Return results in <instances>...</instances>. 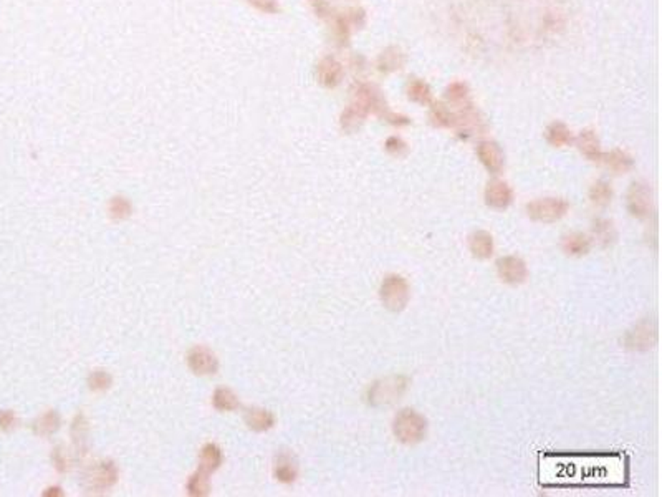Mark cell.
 <instances>
[{
  "instance_id": "obj_1",
  "label": "cell",
  "mask_w": 662,
  "mask_h": 497,
  "mask_svg": "<svg viewBox=\"0 0 662 497\" xmlns=\"http://www.w3.org/2000/svg\"><path fill=\"white\" fill-rule=\"evenodd\" d=\"M426 429L427 421L424 416L411 408L401 410L394 416L393 433L398 441L404 442V445H416V442L424 440Z\"/></svg>"
},
{
  "instance_id": "obj_2",
  "label": "cell",
  "mask_w": 662,
  "mask_h": 497,
  "mask_svg": "<svg viewBox=\"0 0 662 497\" xmlns=\"http://www.w3.org/2000/svg\"><path fill=\"white\" fill-rule=\"evenodd\" d=\"M380 297L382 305L391 312H401L408 305L409 297H411V290H409V284L404 277L401 275H387L382 280L380 289Z\"/></svg>"
},
{
  "instance_id": "obj_3",
  "label": "cell",
  "mask_w": 662,
  "mask_h": 497,
  "mask_svg": "<svg viewBox=\"0 0 662 497\" xmlns=\"http://www.w3.org/2000/svg\"><path fill=\"white\" fill-rule=\"evenodd\" d=\"M570 204L560 198H545L537 199L526 206V213L533 221L538 222H555L568 213Z\"/></svg>"
},
{
  "instance_id": "obj_4",
  "label": "cell",
  "mask_w": 662,
  "mask_h": 497,
  "mask_svg": "<svg viewBox=\"0 0 662 497\" xmlns=\"http://www.w3.org/2000/svg\"><path fill=\"white\" fill-rule=\"evenodd\" d=\"M408 380L403 376H393V378H386L382 382H377L369 388V403L375 406L389 405L406 391Z\"/></svg>"
},
{
  "instance_id": "obj_5",
  "label": "cell",
  "mask_w": 662,
  "mask_h": 497,
  "mask_svg": "<svg viewBox=\"0 0 662 497\" xmlns=\"http://www.w3.org/2000/svg\"><path fill=\"white\" fill-rule=\"evenodd\" d=\"M652 192L651 187L644 182H634L628 192V209L631 216L644 219L651 214Z\"/></svg>"
},
{
  "instance_id": "obj_6",
  "label": "cell",
  "mask_w": 662,
  "mask_h": 497,
  "mask_svg": "<svg viewBox=\"0 0 662 497\" xmlns=\"http://www.w3.org/2000/svg\"><path fill=\"white\" fill-rule=\"evenodd\" d=\"M497 271L500 279L512 285L521 284V282L526 279V275H528L525 262L521 261L520 257H517V255H507V257L498 259Z\"/></svg>"
},
{
  "instance_id": "obj_7",
  "label": "cell",
  "mask_w": 662,
  "mask_h": 497,
  "mask_svg": "<svg viewBox=\"0 0 662 497\" xmlns=\"http://www.w3.org/2000/svg\"><path fill=\"white\" fill-rule=\"evenodd\" d=\"M513 201V191L510 186L503 181H492L489 182L487 189H485V203L494 209H505L512 204Z\"/></svg>"
},
{
  "instance_id": "obj_8",
  "label": "cell",
  "mask_w": 662,
  "mask_h": 497,
  "mask_svg": "<svg viewBox=\"0 0 662 497\" xmlns=\"http://www.w3.org/2000/svg\"><path fill=\"white\" fill-rule=\"evenodd\" d=\"M477 154H479L482 164L492 174H498L503 169L505 159H503V153L497 143H480V145L477 146Z\"/></svg>"
},
{
  "instance_id": "obj_9",
  "label": "cell",
  "mask_w": 662,
  "mask_h": 497,
  "mask_svg": "<svg viewBox=\"0 0 662 497\" xmlns=\"http://www.w3.org/2000/svg\"><path fill=\"white\" fill-rule=\"evenodd\" d=\"M343 77V69L338 64L335 58H323L322 64L318 65V78L325 87H336Z\"/></svg>"
},
{
  "instance_id": "obj_10",
  "label": "cell",
  "mask_w": 662,
  "mask_h": 497,
  "mask_svg": "<svg viewBox=\"0 0 662 497\" xmlns=\"http://www.w3.org/2000/svg\"><path fill=\"white\" fill-rule=\"evenodd\" d=\"M469 249L477 259H489L494 254V239L487 231H477L470 236Z\"/></svg>"
},
{
  "instance_id": "obj_11",
  "label": "cell",
  "mask_w": 662,
  "mask_h": 497,
  "mask_svg": "<svg viewBox=\"0 0 662 497\" xmlns=\"http://www.w3.org/2000/svg\"><path fill=\"white\" fill-rule=\"evenodd\" d=\"M189 363H191V368L196 371V373L206 375V373H214L217 370V361L213 356V353L204 350V348H196L192 350L191 355H189Z\"/></svg>"
},
{
  "instance_id": "obj_12",
  "label": "cell",
  "mask_w": 662,
  "mask_h": 497,
  "mask_svg": "<svg viewBox=\"0 0 662 497\" xmlns=\"http://www.w3.org/2000/svg\"><path fill=\"white\" fill-rule=\"evenodd\" d=\"M561 245L563 250L568 255L581 257V255H587L589 252V249H591V240L584 234H581V232H571V234L563 237Z\"/></svg>"
},
{
  "instance_id": "obj_13",
  "label": "cell",
  "mask_w": 662,
  "mask_h": 497,
  "mask_svg": "<svg viewBox=\"0 0 662 497\" xmlns=\"http://www.w3.org/2000/svg\"><path fill=\"white\" fill-rule=\"evenodd\" d=\"M578 147L580 151L591 161H601L603 153L600 147V141H598L596 134L593 131H583L578 138Z\"/></svg>"
},
{
  "instance_id": "obj_14",
  "label": "cell",
  "mask_w": 662,
  "mask_h": 497,
  "mask_svg": "<svg viewBox=\"0 0 662 497\" xmlns=\"http://www.w3.org/2000/svg\"><path fill=\"white\" fill-rule=\"evenodd\" d=\"M593 236L596 237V240L600 243L603 247L610 245L612 240H614V227H612L611 221L607 219H596L593 224Z\"/></svg>"
},
{
  "instance_id": "obj_15",
  "label": "cell",
  "mask_w": 662,
  "mask_h": 497,
  "mask_svg": "<svg viewBox=\"0 0 662 497\" xmlns=\"http://www.w3.org/2000/svg\"><path fill=\"white\" fill-rule=\"evenodd\" d=\"M605 159V163L610 166L612 171L616 173H626L633 168V159L629 158L628 154H624L623 151H611L610 154H603L601 161Z\"/></svg>"
},
{
  "instance_id": "obj_16",
  "label": "cell",
  "mask_w": 662,
  "mask_h": 497,
  "mask_svg": "<svg viewBox=\"0 0 662 497\" xmlns=\"http://www.w3.org/2000/svg\"><path fill=\"white\" fill-rule=\"evenodd\" d=\"M611 198H612L611 185L606 181L594 182L591 189H589V199H591V203L596 206H601V208H605V206L610 204Z\"/></svg>"
},
{
  "instance_id": "obj_17",
  "label": "cell",
  "mask_w": 662,
  "mask_h": 497,
  "mask_svg": "<svg viewBox=\"0 0 662 497\" xmlns=\"http://www.w3.org/2000/svg\"><path fill=\"white\" fill-rule=\"evenodd\" d=\"M547 140L553 146H565L571 141L570 129L563 123H553L547 129Z\"/></svg>"
},
{
  "instance_id": "obj_18",
  "label": "cell",
  "mask_w": 662,
  "mask_h": 497,
  "mask_svg": "<svg viewBox=\"0 0 662 497\" xmlns=\"http://www.w3.org/2000/svg\"><path fill=\"white\" fill-rule=\"evenodd\" d=\"M247 423L257 431H265L273 426V416L265 410H250L247 415Z\"/></svg>"
},
{
  "instance_id": "obj_19",
  "label": "cell",
  "mask_w": 662,
  "mask_h": 497,
  "mask_svg": "<svg viewBox=\"0 0 662 497\" xmlns=\"http://www.w3.org/2000/svg\"><path fill=\"white\" fill-rule=\"evenodd\" d=\"M277 477L283 482H292L296 477V466L290 456H280L277 464Z\"/></svg>"
},
{
  "instance_id": "obj_20",
  "label": "cell",
  "mask_w": 662,
  "mask_h": 497,
  "mask_svg": "<svg viewBox=\"0 0 662 497\" xmlns=\"http://www.w3.org/2000/svg\"><path fill=\"white\" fill-rule=\"evenodd\" d=\"M651 335H654V330H651L647 324H641L636 330L629 333V345L634 348H644L642 345V338L646 347H651Z\"/></svg>"
},
{
  "instance_id": "obj_21",
  "label": "cell",
  "mask_w": 662,
  "mask_h": 497,
  "mask_svg": "<svg viewBox=\"0 0 662 497\" xmlns=\"http://www.w3.org/2000/svg\"><path fill=\"white\" fill-rule=\"evenodd\" d=\"M408 95L411 100L417 101V103H429L431 101V89L426 83L419 82V80H414V82L409 83L408 88Z\"/></svg>"
},
{
  "instance_id": "obj_22",
  "label": "cell",
  "mask_w": 662,
  "mask_h": 497,
  "mask_svg": "<svg viewBox=\"0 0 662 497\" xmlns=\"http://www.w3.org/2000/svg\"><path fill=\"white\" fill-rule=\"evenodd\" d=\"M201 463H202V466H201L202 471H206V473L214 471V469L220 464V453L217 449H215L214 446H207L204 449V453H202Z\"/></svg>"
},
{
  "instance_id": "obj_23",
  "label": "cell",
  "mask_w": 662,
  "mask_h": 497,
  "mask_svg": "<svg viewBox=\"0 0 662 497\" xmlns=\"http://www.w3.org/2000/svg\"><path fill=\"white\" fill-rule=\"evenodd\" d=\"M214 405L217 406L219 410H236L238 406V401L231 391H227V389H219L214 396Z\"/></svg>"
},
{
  "instance_id": "obj_24",
  "label": "cell",
  "mask_w": 662,
  "mask_h": 497,
  "mask_svg": "<svg viewBox=\"0 0 662 497\" xmlns=\"http://www.w3.org/2000/svg\"><path fill=\"white\" fill-rule=\"evenodd\" d=\"M57 426H58L57 415L55 413H48V415H45L42 419L37 421V424H35V433L50 434V433L55 431Z\"/></svg>"
},
{
  "instance_id": "obj_25",
  "label": "cell",
  "mask_w": 662,
  "mask_h": 497,
  "mask_svg": "<svg viewBox=\"0 0 662 497\" xmlns=\"http://www.w3.org/2000/svg\"><path fill=\"white\" fill-rule=\"evenodd\" d=\"M447 98H449L450 101H454V103L466 101V100H467V88H466V85H462V83H454L452 87L449 88Z\"/></svg>"
},
{
  "instance_id": "obj_26",
  "label": "cell",
  "mask_w": 662,
  "mask_h": 497,
  "mask_svg": "<svg viewBox=\"0 0 662 497\" xmlns=\"http://www.w3.org/2000/svg\"><path fill=\"white\" fill-rule=\"evenodd\" d=\"M386 150L389 151V153L393 156H403L408 151V147H406V143L401 140V138L393 136V138H389V140H387Z\"/></svg>"
},
{
  "instance_id": "obj_27",
  "label": "cell",
  "mask_w": 662,
  "mask_h": 497,
  "mask_svg": "<svg viewBox=\"0 0 662 497\" xmlns=\"http://www.w3.org/2000/svg\"><path fill=\"white\" fill-rule=\"evenodd\" d=\"M129 204L128 201H124L123 198H116L113 199L111 203V213L115 217H128L129 216Z\"/></svg>"
},
{
  "instance_id": "obj_28",
  "label": "cell",
  "mask_w": 662,
  "mask_h": 497,
  "mask_svg": "<svg viewBox=\"0 0 662 497\" xmlns=\"http://www.w3.org/2000/svg\"><path fill=\"white\" fill-rule=\"evenodd\" d=\"M247 2L252 3L255 8H259V10L267 12V13H277L278 10H280V7H278V0H247Z\"/></svg>"
},
{
  "instance_id": "obj_29",
  "label": "cell",
  "mask_w": 662,
  "mask_h": 497,
  "mask_svg": "<svg viewBox=\"0 0 662 497\" xmlns=\"http://www.w3.org/2000/svg\"><path fill=\"white\" fill-rule=\"evenodd\" d=\"M401 58V53L399 52H396V53H389V52H386L384 55L381 57V60H384V66H381L382 70H396V69H399V65L403 64V60H399Z\"/></svg>"
},
{
  "instance_id": "obj_30",
  "label": "cell",
  "mask_w": 662,
  "mask_h": 497,
  "mask_svg": "<svg viewBox=\"0 0 662 497\" xmlns=\"http://www.w3.org/2000/svg\"><path fill=\"white\" fill-rule=\"evenodd\" d=\"M110 382H111V378L106 373H94L92 375V378H89V387H92L93 389H101V388H106L108 384H110Z\"/></svg>"
},
{
  "instance_id": "obj_31",
  "label": "cell",
  "mask_w": 662,
  "mask_h": 497,
  "mask_svg": "<svg viewBox=\"0 0 662 497\" xmlns=\"http://www.w3.org/2000/svg\"><path fill=\"white\" fill-rule=\"evenodd\" d=\"M207 489H209V486H207L204 477H201V476L192 477L191 484H189V491H191L192 494H206Z\"/></svg>"
},
{
  "instance_id": "obj_32",
  "label": "cell",
  "mask_w": 662,
  "mask_h": 497,
  "mask_svg": "<svg viewBox=\"0 0 662 497\" xmlns=\"http://www.w3.org/2000/svg\"><path fill=\"white\" fill-rule=\"evenodd\" d=\"M15 424V416L12 411H0V431H7Z\"/></svg>"
}]
</instances>
